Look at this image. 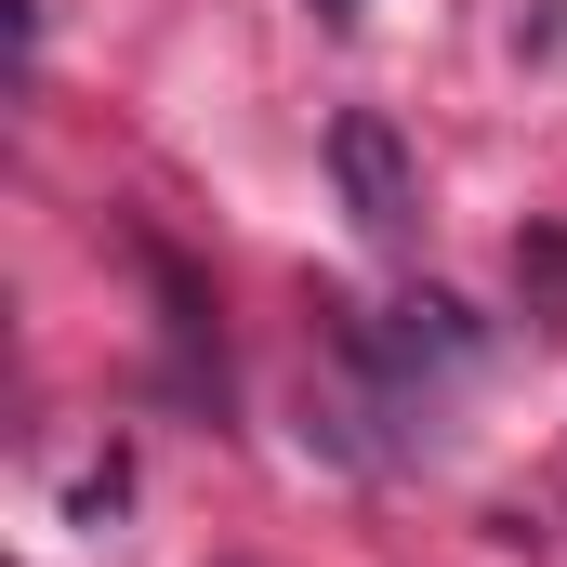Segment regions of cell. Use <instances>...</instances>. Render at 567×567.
Listing matches in <instances>:
<instances>
[{
	"label": "cell",
	"instance_id": "2",
	"mask_svg": "<svg viewBox=\"0 0 567 567\" xmlns=\"http://www.w3.org/2000/svg\"><path fill=\"white\" fill-rule=\"evenodd\" d=\"M317 13H357V0H317Z\"/></svg>",
	"mask_w": 567,
	"mask_h": 567
},
{
	"label": "cell",
	"instance_id": "1",
	"mask_svg": "<svg viewBox=\"0 0 567 567\" xmlns=\"http://www.w3.org/2000/svg\"><path fill=\"white\" fill-rule=\"evenodd\" d=\"M330 172H343V212H357L370 238H410V212H423V185H410V145H396V120H370V106H343V120H330Z\"/></svg>",
	"mask_w": 567,
	"mask_h": 567
}]
</instances>
